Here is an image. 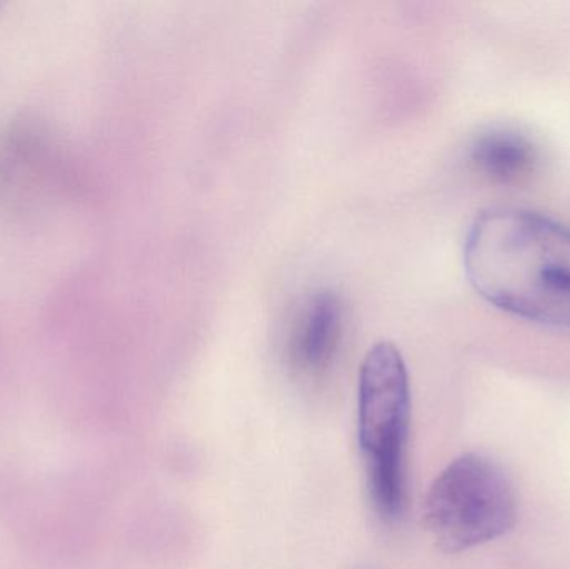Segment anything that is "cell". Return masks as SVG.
Returning a JSON list of instances; mask_svg holds the SVG:
<instances>
[{"mask_svg":"<svg viewBox=\"0 0 570 569\" xmlns=\"http://www.w3.org/2000/svg\"><path fill=\"white\" fill-rule=\"evenodd\" d=\"M464 267L499 310L570 327V227L518 207L484 210L465 237Z\"/></svg>","mask_w":570,"mask_h":569,"instance_id":"1","label":"cell"},{"mask_svg":"<svg viewBox=\"0 0 570 569\" xmlns=\"http://www.w3.org/2000/svg\"><path fill=\"white\" fill-rule=\"evenodd\" d=\"M357 433L368 497L385 521L402 517L405 451L411 426V383L404 357L382 341L365 354L358 371Z\"/></svg>","mask_w":570,"mask_h":569,"instance_id":"2","label":"cell"},{"mask_svg":"<svg viewBox=\"0 0 570 569\" xmlns=\"http://www.w3.org/2000/svg\"><path fill=\"white\" fill-rule=\"evenodd\" d=\"M515 520L511 481L494 461L479 454L452 461L425 497V527L449 553L498 540L514 528Z\"/></svg>","mask_w":570,"mask_h":569,"instance_id":"3","label":"cell"},{"mask_svg":"<svg viewBox=\"0 0 570 569\" xmlns=\"http://www.w3.org/2000/svg\"><path fill=\"white\" fill-rule=\"evenodd\" d=\"M46 134L26 127L0 140V203H33L59 173V154Z\"/></svg>","mask_w":570,"mask_h":569,"instance_id":"4","label":"cell"},{"mask_svg":"<svg viewBox=\"0 0 570 569\" xmlns=\"http://www.w3.org/2000/svg\"><path fill=\"white\" fill-rule=\"evenodd\" d=\"M344 307L331 291L312 294L295 316L288 334L292 366L304 376H322L334 364L341 346Z\"/></svg>","mask_w":570,"mask_h":569,"instance_id":"5","label":"cell"},{"mask_svg":"<svg viewBox=\"0 0 570 569\" xmlns=\"http://www.w3.org/2000/svg\"><path fill=\"white\" fill-rule=\"evenodd\" d=\"M472 163L495 183H521L534 173L538 150L522 134L505 129L491 130L475 140Z\"/></svg>","mask_w":570,"mask_h":569,"instance_id":"6","label":"cell"}]
</instances>
